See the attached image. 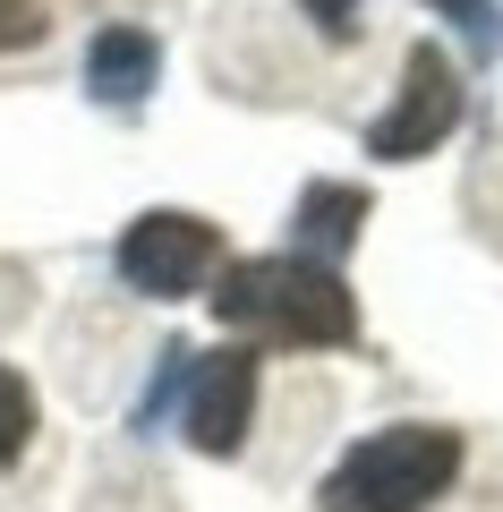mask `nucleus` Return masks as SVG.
<instances>
[{"instance_id":"f257e3e1","label":"nucleus","mask_w":503,"mask_h":512,"mask_svg":"<svg viewBox=\"0 0 503 512\" xmlns=\"http://www.w3.org/2000/svg\"><path fill=\"white\" fill-rule=\"evenodd\" d=\"M214 316L239 333H265L282 350H342L359 333L342 274L316 265V256H239V265H222Z\"/></svg>"},{"instance_id":"20e7f679","label":"nucleus","mask_w":503,"mask_h":512,"mask_svg":"<svg viewBox=\"0 0 503 512\" xmlns=\"http://www.w3.org/2000/svg\"><path fill=\"white\" fill-rule=\"evenodd\" d=\"M461 111H469V94H461V77H452V60L435 52V43H418L410 69H401L393 111L367 128V154H384V163H418V154H435L452 128H461Z\"/></svg>"},{"instance_id":"f8f14e48","label":"nucleus","mask_w":503,"mask_h":512,"mask_svg":"<svg viewBox=\"0 0 503 512\" xmlns=\"http://www.w3.org/2000/svg\"><path fill=\"white\" fill-rule=\"evenodd\" d=\"M307 18H316L324 35H350V18H359V0H307Z\"/></svg>"},{"instance_id":"9d476101","label":"nucleus","mask_w":503,"mask_h":512,"mask_svg":"<svg viewBox=\"0 0 503 512\" xmlns=\"http://www.w3.org/2000/svg\"><path fill=\"white\" fill-rule=\"evenodd\" d=\"M26 43H43V9L35 0H0V52H26Z\"/></svg>"},{"instance_id":"7ed1b4c3","label":"nucleus","mask_w":503,"mask_h":512,"mask_svg":"<svg viewBox=\"0 0 503 512\" xmlns=\"http://www.w3.org/2000/svg\"><path fill=\"white\" fill-rule=\"evenodd\" d=\"M111 265H120V282L145 291V299H188L222 265V231L197 222V214H137L120 231V248H111Z\"/></svg>"},{"instance_id":"423d86ee","label":"nucleus","mask_w":503,"mask_h":512,"mask_svg":"<svg viewBox=\"0 0 503 512\" xmlns=\"http://www.w3.org/2000/svg\"><path fill=\"white\" fill-rule=\"evenodd\" d=\"M154 69H162V52H154L145 26H103L94 52H86V86H94V103H111V111H137L145 94H154Z\"/></svg>"},{"instance_id":"0eeeda50","label":"nucleus","mask_w":503,"mask_h":512,"mask_svg":"<svg viewBox=\"0 0 503 512\" xmlns=\"http://www.w3.org/2000/svg\"><path fill=\"white\" fill-rule=\"evenodd\" d=\"M359 214H367V188H307V197H299V248H290V256L333 265V256L359 239Z\"/></svg>"},{"instance_id":"39448f33","label":"nucleus","mask_w":503,"mask_h":512,"mask_svg":"<svg viewBox=\"0 0 503 512\" xmlns=\"http://www.w3.org/2000/svg\"><path fill=\"white\" fill-rule=\"evenodd\" d=\"M256 419V350H205V359H188V384H180V436L197 444V453H239V436H248Z\"/></svg>"},{"instance_id":"9b49d317","label":"nucleus","mask_w":503,"mask_h":512,"mask_svg":"<svg viewBox=\"0 0 503 512\" xmlns=\"http://www.w3.org/2000/svg\"><path fill=\"white\" fill-rule=\"evenodd\" d=\"M180 384H188V350H162V376H154V393L137 402V427H154V419H162V402H171Z\"/></svg>"},{"instance_id":"6e6552de","label":"nucleus","mask_w":503,"mask_h":512,"mask_svg":"<svg viewBox=\"0 0 503 512\" xmlns=\"http://www.w3.org/2000/svg\"><path fill=\"white\" fill-rule=\"evenodd\" d=\"M35 444V384L18 376V367H0V470Z\"/></svg>"},{"instance_id":"1a4fd4ad","label":"nucleus","mask_w":503,"mask_h":512,"mask_svg":"<svg viewBox=\"0 0 503 512\" xmlns=\"http://www.w3.org/2000/svg\"><path fill=\"white\" fill-rule=\"evenodd\" d=\"M435 9H444V18L452 26H461V35H469V52H503V18H495V0H435Z\"/></svg>"},{"instance_id":"f03ea898","label":"nucleus","mask_w":503,"mask_h":512,"mask_svg":"<svg viewBox=\"0 0 503 512\" xmlns=\"http://www.w3.org/2000/svg\"><path fill=\"white\" fill-rule=\"evenodd\" d=\"M461 436L452 427H384L359 436L333 478H324V512H427L435 495H452L461 478Z\"/></svg>"}]
</instances>
